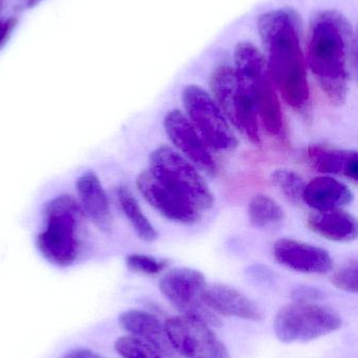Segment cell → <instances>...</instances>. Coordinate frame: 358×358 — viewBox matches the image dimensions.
<instances>
[{"label": "cell", "mask_w": 358, "mask_h": 358, "mask_svg": "<svg viewBox=\"0 0 358 358\" xmlns=\"http://www.w3.org/2000/svg\"><path fill=\"white\" fill-rule=\"evenodd\" d=\"M271 180L290 202L294 204L302 203L307 183L296 172L277 169L271 176Z\"/></svg>", "instance_id": "23"}, {"label": "cell", "mask_w": 358, "mask_h": 358, "mask_svg": "<svg viewBox=\"0 0 358 358\" xmlns=\"http://www.w3.org/2000/svg\"><path fill=\"white\" fill-rule=\"evenodd\" d=\"M43 213L46 229L38 235V250L55 266H71L79 252L77 229L86 217L79 201L69 194H61L50 199Z\"/></svg>", "instance_id": "3"}, {"label": "cell", "mask_w": 358, "mask_h": 358, "mask_svg": "<svg viewBox=\"0 0 358 358\" xmlns=\"http://www.w3.org/2000/svg\"><path fill=\"white\" fill-rule=\"evenodd\" d=\"M204 304L216 315L259 322L263 313L248 296L226 284H206L201 294Z\"/></svg>", "instance_id": "13"}, {"label": "cell", "mask_w": 358, "mask_h": 358, "mask_svg": "<svg viewBox=\"0 0 358 358\" xmlns=\"http://www.w3.org/2000/svg\"><path fill=\"white\" fill-rule=\"evenodd\" d=\"M183 103L187 119L209 148L219 152H231L237 148V136L230 123L207 92L200 86H187Z\"/></svg>", "instance_id": "7"}, {"label": "cell", "mask_w": 358, "mask_h": 358, "mask_svg": "<svg viewBox=\"0 0 358 358\" xmlns=\"http://www.w3.org/2000/svg\"><path fill=\"white\" fill-rule=\"evenodd\" d=\"M117 199L124 216L126 217L138 237L149 243L156 241L158 239L157 231L141 210L132 192L126 187H118Z\"/></svg>", "instance_id": "21"}, {"label": "cell", "mask_w": 358, "mask_h": 358, "mask_svg": "<svg viewBox=\"0 0 358 358\" xmlns=\"http://www.w3.org/2000/svg\"><path fill=\"white\" fill-rule=\"evenodd\" d=\"M308 227L317 235L334 242H351L357 238V220L343 208L315 210L307 219Z\"/></svg>", "instance_id": "17"}, {"label": "cell", "mask_w": 358, "mask_h": 358, "mask_svg": "<svg viewBox=\"0 0 358 358\" xmlns=\"http://www.w3.org/2000/svg\"><path fill=\"white\" fill-rule=\"evenodd\" d=\"M78 201L84 214L101 231L111 227V206L100 178L92 171L82 174L76 181Z\"/></svg>", "instance_id": "15"}, {"label": "cell", "mask_w": 358, "mask_h": 358, "mask_svg": "<svg viewBox=\"0 0 358 358\" xmlns=\"http://www.w3.org/2000/svg\"><path fill=\"white\" fill-rule=\"evenodd\" d=\"M250 223L256 229H273L285 220L283 208L273 198L266 195H256L248 206Z\"/></svg>", "instance_id": "22"}, {"label": "cell", "mask_w": 358, "mask_h": 358, "mask_svg": "<svg viewBox=\"0 0 358 358\" xmlns=\"http://www.w3.org/2000/svg\"><path fill=\"white\" fill-rule=\"evenodd\" d=\"M164 129L178 152L208 173H214L216 162L193 124L182 111L174 109L164 117Z\"/></svg>", "instance_id": "11"}, {"label": "cell", "mask_w": 358, "mask_h": 358, "mask_svg": "<svg viewBox=\"0 0 358 358\" xmlns=\"http://www.w3.org/2000/svg\"><path fill=\"white\" fill-rule=\"evenodd\" d=\"M258 29L275 90L291 108L304 110L310 90L296 17L288 10H270L260 17Z\"/></svg>", "instance_id": "2"}, {"label": "cell", "mask_w": 358, "mask_h": 358, "mask_svg": "<svg viewBox=\"0 0 358 358\" xmlns=\"http://www.w3.org/2000/svg\"><path fill=\"white\" fill-rule=\"evenodd\" d=\"M61 358H104L90 349L78 348L69 351Z\"/></svg>", "instance_id": "29"}, {"label": "cell", "mask_w": 358, "mask_h": 358, "mask_svg": "<svg viewBox=\"0 0 358 358\" xmlns=\"http://www.w3.org/2000/svg\"><path fill=\"white\" fill-rule=\"evenodd\" d=\"M205 286L203 273L188 267L170 269L162 277L159 284L162 294L182 315L212 327H220L222 325L220 317L202 301L201 294Z\"/></svg>", "instance_id": "8"}, {"label": "cell", "mask_w": 358, "mask_h": 358, "mask_svg": "<svg viewBox=\"0 0 358 358\" xmlns=\"http://www.w3.org/2000/svg\"><path fill=\"white\" fill-rule=\"evenodd\" d=\"M149 170L203 210H209L214 204V195L206 181L193 163L185 159L172 147L161 146L149 157Z\"/></svg>", "instance_id": "6"}, {"label": "cell", "mask_w": 358, "mask_h": 358, "mask_svg": "<svg viewBox=\"0 0 358 358\" xmlns=\"http://www.w3.org/2000/svg\"><path fill=\"white\" fill-rule=\"evenodd\" d=\"M342 317L333 309L315 303L294 302L275 317V336L283 343L317 340L342 327Z\"/></svg>", "instance_id": "5"}, {"label": "cell", "mask_w": 358, "mask_h": 358, "mask_svg": "<svg viewBox=\"0 0 358 358\" xmlns=\"http://www.w3.org/2000/svg\"><path fill=\"white\" fill-rule=\"evenodd\" d=\"M309 164L324 174L345 176L357 182L358 157L355 150H338L323 146H311L307 153Z\"/></svg>", "instance_id": "18"}, {"label": "cell", "mask_w": 358, "mask_h": 358, "mask_svg": "<svg viewBox=\"0 0 358 358\" xmlns=\"http://www.w3.org/2000/svg\"><path fill=\"white\" fill-rule=\"evenodd\" d=\"M321 298L322 292L317 288L309 287V286H301L292 292V299L294 302L315 303Z\"/></svg>", "instance_id": "27"}, {"label": "cell", "mask_w": 358, "mask_h": 358, "mask_svg": "<svg viewBox=\"0 0 358 358\" xmlns=\"http://www.w3.org/2000/svg\"><path fill=\"white\" fill-rule=\"evenodd\" d=\"M235 80L239 92V111L235 127L254 145L261 142L256 100L261 84L269 75L264 55L248 42L235 48Z\"/></svg>", "instance_id": "4"}, {"label": "cell", "mask_w": 358, "mask_h": 358, "mask_svg": "<svg viewBox=\"0 0 358 358\" xmlns=\"http://www.w3.org/2000/svg\"><path fill=\"white\" fill-rule=\"evenodd\" d=\"M354 199L348 185L330 176H321L307 183L303 202L313 210L343 208Z\"/></svg>", "instance_id": "16"}, {"label": "cell", "mask_w": 358, "mask_h": 358, "mask_svg": "<svg viewBox=\"0 0 358 358\" xmlns=\"http://www.w3.org/2000/svg\"><path fill=\"white\" fill-rule=\"evenodd\" d=\"M273 256L283 266L309 275H325L333 266V261L327 250L288 238L275 242Z\"/></svg>", "instance_id": "12"}, {"label": "cell", "mask_w": 358, "mask_h": 358, "mask_svg": "<svg viewBox=\"0 0 358 358\" xmlns=\"http://www.w3.org/2000/svg\"><path fill=\"white\" fill-rule=\"evenodd\" d=\"M164 328L179 357L230 358L228 349L203 322L179 315L166 320Z\"/></svg>", "instance_id": "9"}, {"label": "cell", "mask_w": 358, "mask_h": 358, "mask_svg": "<svg viewBox=\"0 0 358 358\" xmlns=\"http://www.w3.org/2000/svg\"><path fill=\"white\" fill-rule=\"evenodd\" d=\"M212 98L229 123L235 126L239 111V92L233 67L221 65L214 69L210 79Z\"/></svg>", "instance_id": "19"}, {"label": "cell", "mask_w": 358, "mask_h": 358, "mask_svg": "<svg viewBox=\"0 0 358 358\" xmlns=\"http://www.w3.org/2000/svg\"><path fill=\"white\" fill-rule=\"evenodd\" d=\"M39 1V0H29V3L34 4L36 3V2Z\"/></svg>", "instance_id": "30"}, {"label": "cell", "mask_w": 358, "mask_h": 358, "mask_svg": "<svg viewBox=\"0 0 358 358\" xmlns=\"http://www.w3.org/2000/svg\"><path fill=\"white\" fill-rule=\"evenodd\" d=\"M16 23L17 21L15 18L0 21V48L8 40V36L11 35V31H13Z\"/></svg>", "instance_id": "28"}, {"label": "cell", "mask_w": 358, "mask_h": 358, "mask_svg": "<svg viewBox=\"0 0 358 358\" xmlns=\"http://www.w3.org/2000/svg\"><path fill=\"white\" fill-rule=\"evenodd\" d=\"M306 63L322 92L334 105L345 102L355 55L352 27L336 10H324L311 22Z\"/></svg>", "instance_id": "1"}, {"label": "cell", "mask_w": 358, "mask_h": 358, "mask_svg": "<svg viewBox=\"0 0 358 358\" xmlns=\"http://www.w3.org/2000/svg\"><path fill=\"white\" fill-rule=\"evenodd\" d=\"M258 117L270 136H277L283 131V113L277 92L271 79L270 73L261 84L256 100Z\"/></svg>", "instance_id": "20"}, {"label": "cell", "mask_w": 358, "mask_h": 358, "mask_svg": "<svg viewBox=\"0 0 358 358\" xmlns=\"http://www.w3.org/2000/svg\"><path fill=\"white\" fill-rule=\"evenodd\" d=\"M137 187L160 215L172 222L193 224L201 219L202 210L198 206L168 187L149 169L138 176Z\"/></svg>", "instance_id": "10"}, {"label": "cell", "mask_w": 358, "mask_h": 358, "mask_svg": "<svg viewBox=\"0 0 358 358\" xmlns=\"http://www.w3.org/2000/svg\"><path fill=\"white\" fill-rule=\"evenodd\" d=\"M119 324L130 336L151 345L164 357L180 358L168 340L164 325L156 315L132 309L120 315Z\"/></svg>", "instance_id": "14"}, {"label": "cell", "mask_w": 358, "mask_h": 358, "mask_svg": "<svg viewBox=\"0 0 358 358\" xmlns=\"http://www.w3.org/2000/svg\"><path fill=\"white\" fill-rule=\"evenodd\" d=\"M331 282L343 292L357 294L358 292V263L352 259L334 271Z\"/></svg>", "instance_id": "26"}, {"label": "cell", "mask_w": 358, "mask_h": 358, "mask_svg": "<svg viewBox=\"0 0 358 358\" xmlns=\"http://www.w3.org/2000/svg\"><path fill=\"white\" fill-rule=\"evenodd\" d=\"M167 265V261L159 260L147 255L132 254L126 257L128 268L139 275H149V277L159 275L166 269Z\"/></svg>", "instance_id": "25"}, {"label": "cell", "mask_w": 358, "mask_h": 358, "mask_svg": "<svg viewBox=\"0 0 358 358\" xmlns=\"http://www.w3.org/2000/svg\"><path fill=\"white\" fill-rule=\"evenodd\" d=\"M115 350L122 358H165L157 349L132 336L118 338Z\"/></svg>", "instance_id": "24"}]
</instances>
